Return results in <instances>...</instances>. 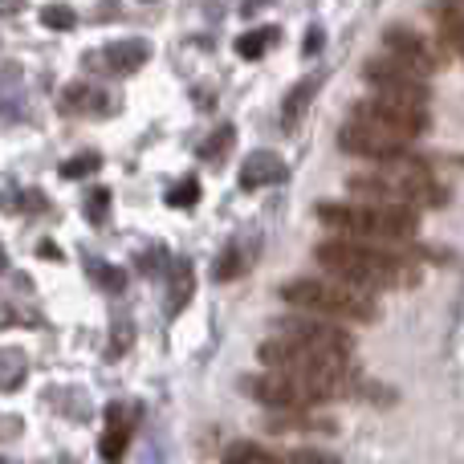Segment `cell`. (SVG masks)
<instances>
[{
	"instance_id": "d6a6232c",
	"label": "cell",
	"mask_w": 464,
	"mask_h": 464,
	"mask_svg": "<svg viewBox=\"0 0 464 464\" xmlns=\"http://www.w3.org/2000/svg\"><path fill=\"white\" fill-rule=\"evenodd\" d=\"M37 253L45 256V261H62V248H57L53 240H41V245H37Z\"/></svg>"
},
{
	"instance_id": "836d02e7",
	"label": "cell",
	"mask_w": 464,
	"mask_h": 464,
	"mask_svg": "<svg viewBox=\"0 0 464 464\" xmlns=\"http://www.w3.org/2000/svg\"><path fill=\"white\" fill-rule=\"evenodd\" d=\"M322 41H326V37H322V29H310V33H305V53H318Z\"/></svg>"
},
{
	"instance_id": "5b68a950",
	"label": "cell",
	"mask_w": 464,
	"mask_h": 464,
	"mask_svg": "<svg viewBox=\"0 0 464 464\" xmlns=\"http://www.w3.org/2000/svg\"><path fill=\"white\" fill-rule=\"evenodd\" d=\"M281 297H285L294 310L314 314V318H351V322H375L379 318V302L375 294H362V289L346 285L338 277H294L281 285Z\"/></svg>"
},
{
	"instance_id": "2e32d148",
	"label": "cell",
	"mask_w": 464,
	"mask_h": 464,
	"mask_svg": "<svg viewBox=\"0 0 464 464\" xmlns=\"http://www.w3.org/2000/svg\"><path fill=\"white\" fill-rule=\"evenodd\" d=\"M196 294V269L184 256H171L168 261V314H179Z\"/></svg>"
},
{
	"instance_id": "7a4b0ae2",
	"label": "cell",
	"mask_w": 464,
	"mask_h": 464,
	"mask_svg": "<svg viewBox=\"0 0 464 464\" xmlns=\"http://www.w3.org/2000/svg\"><path fill=\"white\" fill-rule=\"evenodd\" d=\"M354 196L371 204H387V208H440L449 200L444 184L428 171V163H420L416 155L408 160H395V163H379L375 171H359V176L346 179Z\"/></svg>"
},
{
	"instance_id": "ac0fdd59",
	"label": "cell",
	"mask_w": 464,
	"mask_h": 464,
	"mask_svg": "<svg viewBox=\"0 0 464 464\" xmlns=\"http://www.w3.org/2000/svg\"><path fill=\"white\" fill-rule=\"evenodd\" d=\"M232 147H237V127H232V122H217V130L200 143V160L212 163V168H220V163L232 155Z\"/></svg>"
},
{
	"instance_id": "52a82bcc",
	"label": "cell",
	"mask_w": 464,
	"mask_h": 464,
	"mask_svg": "<svg viewBox=\"0 0 464 464\" xmlns=\"http://www.w3.org/2000/svg\"><path fill=\"white\" fill-rule=\"evenodd\" d=\"M245 395H253L256 403L277 411H310L318 403H330V395L314 383H302L294 375H281V371H265V375L245 379Z\"/></svg>"
},
{
	"instance_id": "484cf974",
	"label": "cell",
	"mask_w": 464,
	"mask_h": 464,
	"mask_svg": "<svg viewBox=\"0 0 464 464\" xmlns=\"http://www.w3.org/2000/svg\"><path fill=\"white\" fill-rule=\"evenodd\" d=\"M0 208H8V212H41L45 208V196L33 192V188H16V192L0 196Z\"/></svg>"
},
{
	"instance_id": "4dcf8cb0",
	"label": "cell",
	"mask_w": 464,
	"mask_h": 464,
	"mask_svg": "<svg viewBox=\"0 0 464 464\" xmlns=\"http://www.w3.org/2000/svg\"><path fill=\"white\" fill-rule=\"evenodd\" d=\"M168 261H171V256L163 253V248H147V253L139 256V269H143V273H160Z\"/></svg>"
},
{
	"instance_id": "8d00e7d4",
	"label": "cell",
	"mask_w": 464,
	"mask_h": 464,
	"mask_svg": "<svg viewBox=\"0 0 464 464\" xmlns=\"http://www.w3.org/2000/svg\"><path fill=\"white\" fill-rule=\"evenodd\" d=\"M0 464H5V460H0Z\"/></svg>"
},
{
	"instance_id": "83f0119b",
	"label": "cell",
	"mask_w": 464,
	"mask_h": 464,
	"mask_svg": "<svg viewBox=\"0 0 464 464\" xmlns=\"http://www.w3.org/2000/svg\"><path fill=\"white\" fill-rule=\"evenodd\" d=\"M130 346H135V322H130V318H119V322L111 326V351H106V354H111V359H122Z\"/></svg>"
},
{
	"instance_id": "d4e9b609",
	"label": "cell",
	"mask_w": 464,
	"mask_h": 464,
	"mask_svg": "<svg viewBox=\"0 0 464 464\" xmlns=\"http://www.w3.org/2000/svg\"><path fill=\"white\" fill-rule=\"evenodd\" d=\"M98 168H102V155L82 151V155H73V160H65L57 171H62V179H86V176H94Z\"/></svg>"
},
{
	"instance_id": "f1b7e54d",
	"label": "cell",
	"mask_w": 464,
	"mask_h": 464,
	"mask_svg": "<svg viewBox=\"0 0 464 464\" xmlns=\"http://www.w3.org/2000/svg\"><path fill=\"white\" fill-rule=\"evenodd\" d=\"M196 200H200V179H196V176L179 179V184L168 192V204H171V208H192Z\"/></svg>"
},
{
	"instance_id": "6da1fadb",
	"label": "cell",
	"mask_w": 464,
	"mask_h": 464,
	"mask_svg": "<svg viewBox=\"0 0 464 464\" xmlns=\"http://www.w3.org/2000/svg\"><path fill=\"white\" fill-rule=\"evenodd\" d=\"M318 265L330 277L346 281V285L375 294V289H408L420 281V269L411 265V256H403L392 245H362V240H322L314 248Z\"/></svg>"
},
{
	"instance_id": "5bb4252c",
	"label": "cell",
	"mask_w": 464,
	"mask_h": 464,
	"mask_svg": "<svg viewBox=\"0 0 464 464\" xmlns=\"http://www.w3.org/2000/svg\"><path fill=\"white\" fill-rule=\"evenodd\" d=\"M281 179H285V163L273 151H253L245 160V168H240V188L245 192H261V188L281 184Z\"/></svg>"
},
{
	"instance_id": "7c38bea8",
	"label": "cell",
	"mask_w": 464,
	"mask_h": 464,
	"mask_svg": "<svg viewBox=\"0 0 464 464\" xmlns=\"http://www.w3.org/2000/svg\"><path fill=\"white\" fill-rule=\"evenodd\" d=\"M147 57H151V41H143V37H122V41H111V45L94 49V53H86L82 62H86V70H94V73L130 78V73H139V70L147 65Z\"/></svg>"
},
{
	"instance_id": "1f68e13d",
	"label": "cell",
	"mask_w": 464,
	"mask_h": 464,
	"mask_svg": "<svg viewBox=\"0 0 464 464\" xmlns=\"http://www.w3.org/2000/svg\"><path fill=\"white\" fill-rule=\"evenodd\" d=\"M21 322H24V326H37V318H21L13 305H0V330H5V326H21Z\"/></svg>"
},
{
	"instance_id": "f546056e",
	"label": "cell",
	"mask_w": 464,
	"mask_h": 464,
	"mask_svg": "<svg viewBox=\"0 0 464 464\" xmlns=\"http://www.w3.org/2000/svg\"><path fill=\"white\" fill-rule=\"evenodd\" d=\"M106 217H111V188H94V192H90V200H86V220L102 228Z\"/></svg>"
},
{
	"instance_id": "ffe728a7",
	"label": "cell",
	"mask_w": 464,
	"mask_h": 464,
	"mask_svg": "<svg viewBox=\"0 0 464 464\" xmlns=\"http://www.w3.org/2000/svg\"><path fill=\"white\" fill-rule=\"evenodd\" d=\"M220 464H285V457L261 449V444H232L225 457H220Z\"/></svg>"
},
{
	"instance_id": "9a60e30c",
	"label": "cell",
	"mask_w": 464,
	"mask_h": 464,
	"mask_svg": "<svg viewBox=\"0 0 464 464\" xmlns=\"http://www.w3.org/2000/svg\"><path fill=\"white\" fill-rule=\"evenodd\" d=\"M111 94L98 86H90V82H70V86L62 90V111L70 114H111Z\"/></svg>"
},
{
	"instance_id": "d590c367",
	"label": "cell",
	"mask_w": 464,
	"mask_h": 464,
	"mask_svg": "<svg viewBox=\"0 0 464 464\" xmlns=\"http://www.w3.org/2000/svg\"><path fill=\"white\" fill-rule=\"evenodd\" d=\"M8 269V253H5V248H0V273H5Z\"/></svg>"
},
{
	"instance_id": "e0dca14e",
	"label": "cell",
	"mask_w": 464,
	"mask_h": 464,
	"mask_svg": "<svg viewBox=\"0 0 464 464\" xmlns=\"http://www.w3.org/2000/svg\"><path fill=\"white\" fill-rule=\"evenodd\" d=\"M432 16L440 37L464 57V0H432Z\"/></svg>"
},
{
	"instance_id": "44dd1931",
	"label": "cell",
	"mask_w": 464,
	"mask_h": 464,
	"mask_svg": "<svg viewBox=\"0 0 464 464\" xmlns=\"http://www.w3.org/2000/svg\"><path fill=\"white\" fill-rule=\"evenodd\" d=\"M24 371H29V362H24V354L21 351H0V387L5 392H16V387L24 383Z\"/></svg>"
},
{
	"instance_id": "30bf717a",
	"label": "cell",
	"mask_w": 464,
	"mask_h": 464,
	"mask_svg": "<svg viewBox=\"0 0 464 464\" xmlns=\"http://www.w3.org/2000/svg\"><path fill=\"white\" fill-rule=\"evenodd\" d=\"M362 78L375 82L379 94L408 98V102H420V106H428V98H432V90H428V78H420L416 70H408L403 62H395L392 53L371 57V62L362 65Z\"/></svg>"
},
{
	"instance_id": "cb8c5ba5",
	"label": "cell",
	"mask_w": 464,
	"mask_h": 464,
	"mask_svg": "<svg viewBox=\"0 0 464 464\" xmlns=\"http://www.w3.org/2000/svg\"><path fill=\"white\" fill-rule=\"evenodd\" d=\"M86 269H90V277H94L98 285L106 289V294H122V289H127V273H122L119 265H106V261H86Z\"/></svg>"
},
{
	"instance_id": "4fadbf2b",
	"label": "cell",
	"mask_w": 464,
	"mask_h": 464,
	"mask_svg": "<svg viewBox=\"0 0 464 464\" xmlns=\"http://www.w3.org/2000/svg\"><path fill=\"white\" fill-rule=\"evenodd\" d=\"M135 408H127V403H111L106 408V432L102 440H98V457L106 464H119L127 457V444H130V428H135V416H130Z\"/></svg>"
},
{
	"instance_id": "e575fe53",
	"label": "cell",
	"mask_w": 464,
	"mask_h": 464,
	"mask_svg": "<svg viewBox=\"0 0 464 464\" xmlns=\"http://www.w3.org/2000/svg\"><path fill=\"white\" fill-rule=\"evenodd\" d=\"M24 8V0H0V16H16Z\"/></svg>"
},
{
	"instance_id": "3957f363",
	"label": "cell",
	"mask_w": 464,
	"mask_h": 464,
	"mask_svg": "<svg viewBox=\"0 0 464 464\" xmlns=\"http://www.w3.org/2000/svg\"><path fill=\"white\" fill-rule=\"evenodd\" d=\"M318 220L326 228L343 232L346 240H362V245H403V240L416 237L420 220L408 208H387V204H318Z\"/></svg>"
},
{
	"instance_id": "8992f818",
	"label": "cell",
	"mask_w": 464,
	"mask_h": 464,
	"mask_svg": "<svg viewBox=\"0 0 464 464\" xmlns=\"http://www.w3.org/2000/svg\"><path fill=\"white\" fill-rule=\"evenodd\" d=\"M351 119L359 122H371V127L379 130H392V135L400 139H420L428 127H432V114H428V106L420 102H408V98H392V94H371V98H359L351 111Z\"/></svg>"
},
{
	"instance_id": "277c9868",
	"label": "cell",
	"mask_w": 464,
	"mask_h": 464,
	"mask_svg": "<svg viewBox=\"0 0 464 464\" xmlns=\"http://www.w3.org/2000/svg\"><path fill=\"white\" fill-rule=\"evenodd\" d=\"M256 359L269 371H281V375H294L302 383H314L330 395V400H343L351 392V359H338V354H322L310 351V346L285 343V338H265L256 346Z\"/></svg>"
},
{
	"instance_id": "4316f807",
	"label": "cell",
	"mask_w": 464,
	"mask_h": 464,
	"mask_svg": "<svg viewBox=\"0 0 464 464\" xmlns=\"http://www.w3.org/2000/svg\"><path fill=\"white\" fill-rule=\"evenodd\" d=\"M41 24L53 33H70L73 24H78V13H73L70 5H45L41 8Z\"/></svg>"
},
{
	"instance_id": "8fae6325",
	"label": "cell",
	"mask_w": 464,
	"mask_h": 464,
	"mask_svg": "<svg viewBox=\"0 0 464 464\" xmlns=\"http://www.w3.org/2000/svg\"><path fill=\"white\" fill-rule=\"evenodd\" d=\"M383 45L395 62H403L408 70H416L420 78H432V73L444 65V53L424 37V33L411 29V24H392V29L383 33Z\"/></svg>"
},
{
	"instance_id": "d6986e66",
	"label": "cell",
	"mask_w": 464,
	"mask_h": 464,
	"mask_svg": "<svg viewBox=\"0 0 464 464\" xmlns=\"http://www.w3.org/2000/svg\"><path fill=\"white\" fill-rule=\"evenodd\" d=\"M248 261H253V253H245V245L232 240L225 253H220V261L212 265V273H217V281H232V277H240V273L248 269Z\"/></svg>"
},
{
	"instance_id": "ba28073f",
	"label": "cell",
	"mask_w": 464,
	"mask_h": 464,
	"mask_svg": "<svg viewBox=\"0 0 464 464\" xmlns=\"http://www.w3.org/2000/svg\"><path fill=\"white\" fill-rule=\"evenodd\" d=\"M277 338L297 343V346H310V351H322V354H338V359H351V351H354L351 330L338 326V322H330V318H314V314L281 318Z\"/></svg>"
},
{
	"instance_id": "9c48e42d",
	"label": "cell",
	"mask_w": 464,
	"mask_h": 464,
	"mask_svg": "<svg viewBox=\"0 0 464 464\" xmlns=\"http://www.w3.org/2000/svg\"><path fill=\"white\" fill-rule=\"evenodd\" d=\"M338 147L346 155H359V160H371V163H395V160H408L411 143L392 130H379L371 122H359L351 119L343 130H338Z\"/></svg>"
},
{
	"instance_id": "603a6c76",
	"label": "cell",
	"mask_w": 464,
	"mask_h": 464,
	"mask_svg": "<svg viewBox=\"0 0 464 464\" xmlns=\"http://www.w3.org/2000/svg\"><path fill=\"white\" fill-rule=\"evenodd\" d=\"M314 98V82L305 78V82H297L294 90H289V98H285V106H281V119H285V127H297V119H302V111H305V102Z\"/></svg>"
},
{
	"instance_id": "7402d4cb",
	"label": "cell",
	"mask_w": 464,
	"mask_h": 464,
	"mask_svg": "<svg viewBox=\"0 0 464 464\" xmlns=\"http://www.w3.org/2000/svg\"><path fill=\"white\" fill-rule=\"evenodd\" d=\"M273 41H277V29H253V33H245V37H237V53L245 57V62H256Z\"/></svg>"
}]
</instances>
